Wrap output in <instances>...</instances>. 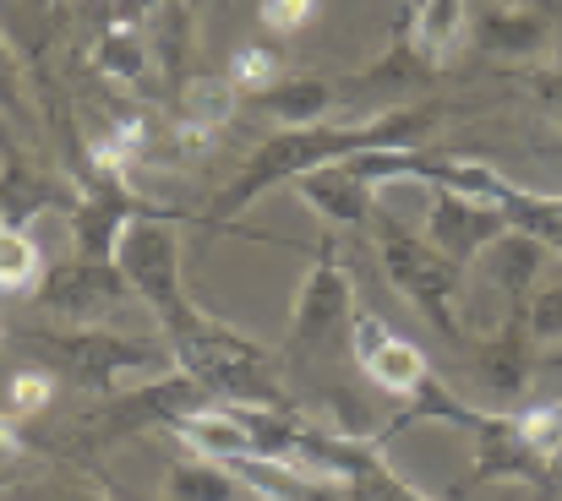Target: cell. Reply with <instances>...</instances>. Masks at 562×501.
Segmentation results:
<instances>
[{
  "label": "cell",
  "mask_w": 562,
  "mask_h": 501,
  "mask_svg": "<svg viewBox=\"0 0 562 501\" xmlns=\"http://www.w3.org/2000/svg\"><path fill=\"white\" fill-rule=\"evenodd\" d=\"M437 121H442L437 104H404V110H382L367 121L345 115V121H317V126H284L246 159V169L224 185L218 207L202 213L196 224L235 229V213L262 202L273 185H290V180H301L323 164H350L361 153H409V148H420V137L437 132Z\"/></svg>",
  "instance_id": "obj_1"
},
{
  "label": "cell",
  "mask_w": 562,
  "mask_h": 501,
  "mask_svg": "<svg viewBox=\"0 0 562 501\" xmlns=\"http://www.w3.org/2000/svg\"><path fill=\"white\" fill-rule=\"evenodd\" d=\"M11 343L38 360L55 382H71L82 392L115 398L132 376H165L176 371L165 338H126L110 328H16Z\"/></svg>",
  "instance_id": "obj_2"
},
{
  "label": "cell",
  "mask_w": 562,
  "mask_h": 501,
  "mask_svg": "<svg viewBox=\"0 0 562 501\" xmlns=\"http://www.w3.org/2000/svg\"><path fill=\"white\" fill-rule=\"evenodd\" d=\"M350 333H356V284H350L345 257H339V240L328 235L317 246L312 273L295 289L284 365L290 371H334L350 360Z\"/></svg>",
  "instance_id": "obj_3"
},
{
  "label": "cell",
  "mask_w": 562,
  "mask_h": 501,
  "mask_svg": "<svg viewBox=\"0 0 562 501\" xmlns=\"http://www.w3.org/2000/svg\"><path fill=\"white\" fill-rule=\"evenodd\" d=\"M372 235H376V257L387 284L426 317V328L442 338L448 349L470 354L464 343V322H459V295H464V267H453L426 235H409L398 218H387L382 207L372 213Z\"/></svg>",
  "instance_id": "obj_4"
},
{
  "label": "cell",
  "mask_w": 562,
  "mask_h": 501,
  "mask_svg": "<svg viewBox=\"0 0 562 501\" xmlns=\"http://www.w3.org/2000/svg\"><path fill=\"white\" fill-rule=\"evenodd\" d=\"M207 403H213V398L191 382L187 371H165V376H154L148 387H132L126 398H110L104 414H93L77 442L93 453V447H115V442H126V436H143V431H176L187 414H202Z\"/></svg>",
  "instance_id": "obj_5"
},
{
  "label": "cell",
  "mask_w": 562,
  "mask_h": 501,
  "mask_svg": "<svg viewBox=\"0 0 562 501\" xmlns=\"http://www.w3.org/2000/svg\"><path fill=\"white\" fill-rule=\"evenodd\" d=\"M126 300H137V295L121 278V267H99V262H82V257H66V262L44 267V278H38V306L60 328H99Z\"/></svg>",
  "instance_id": "obj_6"
},
{
  "label": "cell",
  "mask_w": 562,
  "mask_h": 501,
  "mask_svg": "<svg viewBox=\"0 0 562 501\" xmlns=\"http://www.w3.org/2000/svg\"><path fill=\"white\" fill-rule=\"evenodd\" d=\"M350 360L356 371H367V382L393 392V398H415L431 382V365L420 354V343L393 333L387 322H376L372 311H356V333H350Z\"/></svg>",
  "instance_id": "obj_7"
},
{
  "label": "cell",
  "mask_w": 562,
  "mask_h": 501,
  "mask_svg": "<svg viewBox=\"0 0 562 501\" xmlns=\"http://www.w3.org/2000/svg\"><path fill=\"white\" fill-rule=\"evenodd\" d=\"M508 235V218L497 207H481L470 196H453V191H431V207H426V240L453 262V267H470L481 251H492L497 240Z\"/></svg>",
  "instance_id": "obj_8"
},
{
  "label": "cell",
  "mask_w": 562,
  "mask_h": 501,
  "mask_svg": "<svg viewBox=\"0 0 562 501\" xmlns=\"http://www.w3.org/2000/svg\"><path fill=\"white\" fill-rule=\"evenodd\" d=\"M240 110V93L229 77L213 71H191L176 82V110H170V143L181 148V159H191L196 148H207Z\"/></svg>",
  "instance_id": "obj_9"
},
{
  "label": "cell",
  "mask_w": 562,
  "mask_h": 501,
  "mask_svg": "<svg viewBox=\"0 0 562 501\" xmlns=\"http://www.w3.org/2000/svg\"><path fill=\"white\" fill-rule=\"evenodd\" d=\"M470 354H475V371H481V382H486V392H492L497 403L525 398V387H530V365H536L530 306H514L508 322H503L492 338H481Z\"/></svg>",
  "instance_id": "obj_10"
},
{
  "label": "cell",
  "mask_w": 562,
  "mask_h": 501,
  "mask_svg": "<svg viewBox=\"0 0 562 501\" xmlns=\"http://www.w3.org/2000/svg\"><path fill=\"white\" fill-rule=\"evenodd\" d=\"M492 480H519V486H552V464L536 458V447L519 436L514 414H481L475 431V469L470 486H492Z\"/></svg>",
  "instance_id": "obj_11"
},
{
  "label": "cell",
  "mask_w": 562,
  "mask_h": 501,
  "mask_svg": "<svg viewBox=\"0 0 562 501\" xmlns=\"http://www.w3.org/2000/svg\"><path fill=\"white\" fill-rule=\"evenodd\" d=\"M148 5H159V0H126V5H115L104 16V27L88 44V71L93 77H104L115 88H137L148 77V38H143V22H137Z\"/></svg>",
  "instance_id": "obj_12"
},
{
  "label": "cell",
  "mask_w": 562,
  "mask_h": 501,
  "mask_svg": "<svg viewBox=\"0 0 562 501\" xmlns=\"http://www.w3.org/2000/svg\"><path fill=\"white\" fill-rule=\"evenodd\" d=\"M71 196H77V185H66L55 174H38V169L27 164V153L11 143V132L0 137V224L27 229L38 213L66 207Z\"/></svg>",
  "instance_id": "obj_13"
},
{
  "label": "cell",
  "mask_w": 562,
  "mask_h": 501,
  "mask_svg": "<svg viewBox=\"0 0 562 501\" xmlns=\"http://www.w3.org/2000/svg\"><path fill=\"white\" fill-rule=\"evenodd\" d=\"M295 191H301V202H306L317 218H328L334 229H361V224H372V213H376V196H372L376 185H367L350 164L312 169V174L295 180Z\"/></svg>",
  "instance_id": "obj_14"
},
{
  "label": "cell",
  "mask_w": 562,
  "mask_h": 501,
  "mask_svg": "<svg viewBox=\"0 0 562 501\" xmlns=\"http://www.w3.org/2000/svg\"><path fill=\"white\" fill-rule=\"evenodd\" d=\"M547 44H552V27L536 11L497 5V11H481V22H475V49L497 55V60H536V55H547Z\"/></svg>",
  "instance_id": "obj_15"
},
{
  "label": "cell",
  "mask_w": 562,
  "mask_h": 501,
  "mask_svg": "<svg viewBox=\"0 0 562 501\" xmlns=\"http://www.w3.org/2000/svg\"><path fill=\"white\" fill-rule=\"evenodd\" d=\"M541 257H547V246H541V240H530V235H519V229H508V235L486 251V278L508 295V311H514V306H530Z\"/></svg>",
  "instance_id": "obj_16"
},
{
  "label": "cell",
  "mask_w": 562,
  "mask_h": 501,
  "mask_svg": "<svg viewBox=\"0 0 562 501\" xmlns=\"http://www.w3.org/2000/svg\"><path fill=\"white\" fill-rule=\"evenodd\" d=\"M165 501H257V497L224 464H213V458L187 447V458H170V469H165Z\"/></svg>",
  "instance_id": "obj_17"
},
{
  "label": "cell",
  "mask_w": 562,
  "mask_h": 501,
  "mask_svg": "<svg viewBox=\"0 0 562 501\" xmlns=\"http://www.w3.org/2000/svg\"><path fill=\"white\" fill-rule=\"evenodd\" d=\"M268 115H279L284 126H317V121H328L334 115V104H339V82L334 77H301V82H279L273 93H262L257 99Z\"/></svg>",
  "instance_id": "obj_18"
},
{
  "label": "cell",
  "mask_w": 562,
  "mask_h": 501,
  "mask_svg": "<svg viewBox=\"0 0 562 501\" xmlns=\"http://www.w3.org/2000/svg\"><path fill=\"white\" fill-rule=\"evenodd\" d=\"M224 77L235 82L240 99H262V93H273V88L284 82V55H279L273 44H240V49L229 55V71H224Z\"/></svg>",
  "instance_id": "obj_19"
},
{
  "label": "cell",
  "mask_w": 562,
  "mask_h": 501,
  "mask_svg": "<svg viewBox=\"0 0 562 501\" xmlns=\"http://www.w3.org/2000/svg\"><path fill=\"white\" fill-rule=\"evenodd\" d=\"M44 278V257L27 229L0 224V295H27Z\"/></svg>",
  "instance_id": "obj_20"
},
{
  "label": "cell",
  "mask_w": 562,
  "mask_h": 501,
  "mask_svg": "<svg viewBox=\"0 0 562 501\" xmlns=\"http://www.w3.org/2000/svg\"><path fill=\"white\" fill-rule=\"evenodd\" d=\"M0 115L11 126H33V104H27V71L11 49V38L0 33Z\"/></svg>",
  "instance_id": "obj_21"
},
{
  "label": "cell",
  "mask_w": 562,
  "mask_h": 501,
  "mask_svg": "<svg viewBox=\"0 0 562 501\" xmlns=\"http://www.w3.org/2000/svg\"><path fill=\"white\" fill-rule=\"evenodd\" d=\"M49 398H55V376L49 371H16L11 382H5V414L11 420H27V414H38V409H49Z\"/></svg>",
  "instance_id": "obj_22"
},
{
  "label": "cell",
  "mask_w": 562,
  "mask_h": 501,
  "mask_svg": "<svg viewBox=\"0 0 562 501\" xmlns=\"http://www.w3.org/2000/svg\"><path fill=\"white\" fill-rule=\"evenodd\" d=\"M530 338L562 343V284H547V289L530 295Z\"/></svg>",
  "instance_id": "obj_23"
},
{
  "label": "cell",
  "mask_w": 562,
  "mask_h": 501,
  "mask_svg": "<svg viewBox=\"0 0 562 501\" xmlns=\"http://www.w3.org/2000/svg\"><path fill=\"white\" fill-rule=\"evenodd\" d=\"M257 16H262L273 33H301V27L317 16V0H257Z\"/></svg>",
  "instance_id": "obj_24"
},
{
  "label": "cell",
  "mask_w": 562,
  "mask_h": 501,
  "mask_svg": "<svg viewBox=\"0 0 562 501\" xmlns=\"http://www.w3.org/2000/svg\"><path fill=\"white\" fill-rule=\"evenodd\" d=\"M27 501H104V491H93L88 480H71V475H60V480H49V486H38Z\"/></svg>",
  "instance_id": "obj_25"
},
{
  "label": "cell",
  "mask_w": 562,
  "mask_h": 501,
  "mask_svg": "<svg viewBox=\"0 0 562 501\" xmlns=\"http://www.w3.org/2000/svg\"><path fill=\"white\" fill-rule=\"evenodd\" d=\"M530 88L541 93V104H547L552 115H562V66H547V71H536V77H530Z\"/></svg>",
  "instance_id": "obj_26"
},
{
  "label": "cell",
  "mask_w": 562,
  "mask_h": 501,
  "mask_svg": "<svg viewBox=\"0 0 562 501\" xmlns=\"http://www.w3.org/2000/svg\"><path fill=\"white\" fill-rule=\"evenodd\" d=\"M0 453H27V436H22V420H11L0 409Z\"/></svg>",
  "instance_id": "obj_27"
},
{
  "label": "cell",
  "mask_w": 562,
  "mask_h": 501,
  "mask_svg": "<svg viewBox=\"0 0 562 501\" xmlns=\"http://www.w3.org/2000/svg\"><path fill=\"white\" fill-rule=\"evenodd\" d=\"M22 464H27V453H0V497L22 480Z\"/></svg>",
  "instance_id": "obj_28"
},
{
  "label": "cell",
  "mask_w": 562,
  "mask_h": 501,
  "mask_svg": "<svg viewBox=\"0 0 562 501\" xmlns=\"http://www.w3.org/2000/svg\"><path fill=\"white\" fill-rule=\"evenodd\" d=\"M0 343H5V322H0Z\"/></svg>",
  "instance_id": "obj_29"
},
{
  "label": "cell",
  "mask_w": 562,
  "mask_h": 501,
  "mask_svg": "<svg viewBox=\"0 0 562 501\" xmlns=\"http://www.w3.org/2000/svg\"><path fill=\"white\" fill-rule=\"evenodd\" d=\"M0 137H5V121H0Z\"/></svg>",
  "instance_id": "obj_30"
},
{
  "label": "cell",
  "mask_w": 562,
  "mask_h": 501,
  "mask_svg": "<svg viewBox=\"0 0 562 501\" xmlns=\"http://www.w3.org/2000/svg\"><path fill=\"white\" fill-rule=\"evenodd\" d=\"M0 5H5V0H0Z\"/></svg>",
  "instance_id": "obj_31"
},
{
  "label": "cell",
  "mask_w": 562,
  "mask_h": 501,
  "mask_svg": "<svg viewBox=\"0 0 562 501\" xmlns=\"http://www.w3.org/2000/svg\"><path fill=\"white\" fill-rule=\"evenodd\" d=\"M345 501H350V497H345Z\"/></svg>",
  "instance_id": "obj_32"
}]
</instances>
